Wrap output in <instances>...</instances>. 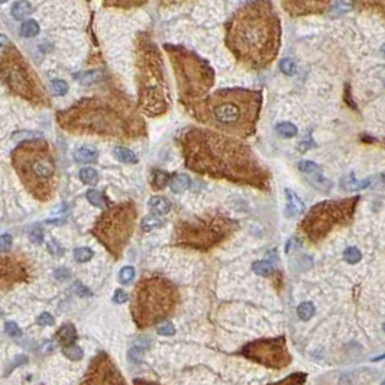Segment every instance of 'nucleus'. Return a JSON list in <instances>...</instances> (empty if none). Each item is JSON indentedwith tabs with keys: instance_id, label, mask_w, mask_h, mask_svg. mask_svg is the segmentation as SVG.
<instances>
[{
	"instance_id": "c9c22d12",
	"label": "nucleus",
	"mask_w": 385,
	"mask_h": 385,
	"mask_svg": "<svg viewBox=\"0 0 385 385\" xmlns=\"http://www.w3.org/2000/svg\"><path fill=\"white\" fill-rule=\"evenodd\" d=\"M298 170L304 174H308V176H313V174H319L321 173V168L313 162V161H307V160H303L298 162Z\"/></svg>"
},
{
	"instance_id": "cd10ccee",
	"label": "nucleus",
	"mask_w": 385,
	"mask_h": 385,
	"mask_svg": "<svg viewBox=\"0 0 385 385\" xmlns=\"http://www.w3.org/2000/svg\"><path fill=\"white\" fill-rule=\"evenodd\" d=\"M79 177L87 186H96L97 181H98V173H97L95 168H92V167L81 168L80 173H79Z\"/></svg>"
},
{
	"instance_id": "ea45409f",
	"label": "nucleus",
	"mask_w": 385,
	"mask_h": 385,
	"mask_svg": "<svg viewBox=\"0 0 385 385\" xmlns=\"http://www.w3.org/2000/svg\"><path fill=\"white\" fill-rule=\"evenodd\" d=\"M135 278V268L128 265V267H123L120 270V274H119V280L122 284H129L132 280Z\"/></svg>"
},
{
	"instance_id": "864d4df0",
	"label": "nucleus",
	"mask_w": 385,
	"mask_h": 385,
	"mask_svg": "<svg viewBox=\"0 0 385 385\" xmlns=\"http://www.w3.org/2000/svg\"><path fill=\"white\" fill-rule=\"evenodd\" d=\"M54 275L58 278V280H67V278H70V271L68 270H65V268H58L55 273H54Z\"/></svg>"
},
{
	"instance_id": "2f4dec72",
	"label": "nucleus",
	"mask_w": 385,
	"mask_h": 385,
	"mask_svg": "<svg viewBox=\"0 0 385 385\" xmlns=\"http://www.w3.org/2000/svg\"><path fill=\"white\" fill-rule=\"evenodd\" d=\"M162 226V220L160 219V216H155V214H151V216H146L145 219H142L141 222V229L142 232H151L157 227Z\"/></svg>"
},
{
	"instance_id": "2eb2a0df",
	"label": "nucleus",
	"mask_w": 385,
	"mask_h": 385,
	"mask_svg": "<svg viewBox=\"0 0 385 385\" xmlns=\"http://www.w3.org/2000/svg\"><path fill=\"white\" fill-rule=\"evenodd\" d=\"M81 385H128V383L109 353L101 351L90 361Z\"/></svg>"
},
{
	"instance_id": "6e6d98bb",
	"label": "nucleus",
	"mask_w": 385,
	"mask_h": 385,
	"mask_svg": "<svg viewBox=\"0 0 385 385\" xmlns=\"http://www.w3.org/2000/svg\"><path fill=\"white\" fill-rule=\"evenodd\" d=\"M0 44H4V45H6V44H7V38L0 35Z\"/></svg>"
},
{
	"instance_id": "6e6552de",
	"label": "nucleus",
	"mask_w": 385,
	"mask_h": 385,
	"mask_svg": "<svg viewBox=\"0 0 385 385\" xmlns=\"http://www.w3.org/2000/svg\"><path fill=\"white\" fill-rule=\"evenodd\" d=\"M167 51L174 67L181 100L189 104H195L207 96L213 87V68L206 60L183 47H167Z\"/></svg>"
},
{
	"instance_id": "f704fd0d",
	"label": "nucleus",
	"mask_w": 385,
	"mask_h": 385,
	"mask_svg": "<svg viewBox=\"0 0 385 385\" xmlns=\"http://www.w3.org/2000/svg\"><path fill=\"white\" fill-rule=\"evenodd\" d=\"M305 380H307V375H305V374H303V372H295V374L289 375L287 378H284V380H281V381H277V383L270 385H304Z\"/></svg>"
},
{
	"instance_id": "a18cd8bd",
	"label": "nucleus",
	"mask_w": 385,
	"mask_h": 385,
	"mask_svg": "<svg viewBox=\"0 0 385 385\" xmlns=\"http://www.w3.org/2000/svg\"><path fill=\"white\" fill-rule=\"evenodd\" d=\"M51 86H52V90L55 92L57 96H64L68 92V84L64 80H52Z\"/></svg>"
},
{
	"instance_id": "4d7b16f0",
	"label": "nucleus",
	"mask_w": 385,
	"mask_h": 385,
	"mask_svg": "<svg viewBox=\"0 0 385 385\" xmlns=\"http://www.w3.org/2000/svg\"><path fill=\"white\" fill-rule=\"evenodd\" d=\"M380 359H385V353L381 355V356H378V358H374V361H380Z\"/></svg>"
},
{
	"instance_id": "de8ad7c7",
	"label": "nucleus",
	"mask_w": 385,
	"mask_h": 385,
	"mask_svg": "<svg viewBox=\"0 0 385 385\" xmlns=\"http://www.w3.org/2000/svg\"><path fill=\"white\" fill-rule=\"evenodd\" d=\"M36 323H38L39 326H54L55 320H54V316H52V314H49V313H42V314L38 317Z\"/></svg>"
},
{
	"instance_id": "c03bdc74",
	"label": "nucleus",
	"mask_w": 385,
	"mask_h": 385,
	"mask_svg": "<svg viewBox=\"0 0 385 385\" xmlns=\"http://www.w3.org/2000/svg\"><path fill=\"white\" fill-rule=\"evenodd\" d=\"M4 333L10 337H19L22 336V330L20 327L15 323V321H6L4 324Z\"/></svg>"
},
{
	"instance_id": "9d476101",
	"label": "nucleus",
	"mask_w": 385,
	"mask_h": 385,
	"mask_svg": "<svg viewBox=\"0 0 385 385\" xmlns=\"http://www.w3.org/2000/svg\"><path fill=\"white\" fill-rule=\"evenodd\" d=\"M141 107L149 116L164 114L168 109V89L162 58L154 44L142 49L139 58Z\"/></svg>"
},
{
	"instance_id": "f257e3e1",
	"label": "nucleus",
	"mask_w": 385,
	"mask_h": 385,
	"mask_svg": "<svg viewBox=\"0 0 385 385\" xmlns=\"http://www.w3.org/2000/svg\"><path fill=\"white\" fill-rule=\"evenodd\" d=\"M186 167L197 174L268 190L271 174L243 141L222 132L192 128L181 136Z\"/></svg>"
},
{
	"instance_id": "39448f33",
	"label": "nucleus",
	"mask_w": 385,
	"mask_h": 385,
	"mask_svg": "<svg viewBox=\"0 0 385 385\" xmlns=\"http://www.w3.org/2000/svg\"><path fill=\"white\" fill-rule=\"evenodd\" d=\"M180 301L178 289L167 278L144 277L135 286L130 298V316L141 330L160 324L174 314Z\"/></svg>"
},
{
	"instance_id": "412c9836",
	"label": "nucleus",
	"mask_w": 385,
	"mask_h": 385,
	"mask_svg": "<svg viewBox=\"0 0 385 385\" xmlns=\"http://www.w3.org/2000/svg\"><path fill=\"white\" fill-rule=\"evenodd\" d=\"M353 6L359 10L380 12L385 16V0H352Z\"/></svg>"
},
{
	"instance_id": "a211bd4d",
	"label": "nucleus",
	"mask_w": 385,
	"mask_h": 385,
	"mask_svg": "<svg viewBox=\"0 0 385 385\" xmlns=\"http://www.w3.org/2000/svg\"><path fill=\"white\" fill-rule=\"evenodd\" d=\"M148 206L152 210V214H155V216H164V214L170 213V210H171L170 200L165 197H161V195L151 197L148 201Z\"/></svg>"
},
{
	"instance_id": "ddd939ff",
	"label": "nucleus",
	"mask_w": 385,
	"mask_h": 385,
	"mask_svg": "<svg viewBox=\"0 0 385 385\" xmlns=\"http://www.w3.org/2000/svg\"><path fill=\"white\" fill-rule=\"evenodd\" d=\"M242 355L261 364L268 368H286L291 362V355L287 349L286 337H274V339H259L248 343L242 349Z\"/></svg>"
},
{
	"instance_id": "603ef678",
	"label": "nucleus",
	"mask_w": 385,
	"mask_h": 385,
	"mask_svg": "<svg viewBox=\"0 0 385 385\" xmlns=\"http://www.w3.org/2000/svg\"><path fill=\"white\" fill-rule=\"evenodd\" d=\"M129 358L133 361V362H141V359H142V349H136V348H133V349H130V352H129Z\"/></svg>"
},
{
	"instance_id": "5fc2aeb1",
	"label": "nucleus",
	"mask_w": 385,
	"mask_h": 385,
	"mask_svg": "<svg viewBox=\"0 0 385 385\" xmlns=\"http://www.w3.org/2000/svg\"><path fill=\"white\" fill-rule=\"evenodd\" d=\"M133 385H160L157 383H151V381H146V380H133Z\"/></svg>"
},
{
	"instance_id": "dca6fc26",
	"label": "nucleus",
	"mask_w": 385,
	"mask_h": 385,
	"mask_svg": "<svg viewBox=\"0 0 385 385\" xmlns=\"http://www.w3.org/2000/svg\"><path fill=\"white\" fill-rule=\"evenodd\" d=\"M284 10L291 16L321 15L329 9L330 0H281Z\"/></svg>"
},
{
	"instance_id": "3c124183",
	"label": "nucleus",
	"mask_w": 385,
	"mask_h": 385,
	"mask_svg": "<svg viewBox=\"0 0 385 385\" xmlns=\"http://www.w3.org/2000/svg\"><path fill=\"white\" fill-rule=\"evenodd\" d=\"M48 251H49L52 255H55V257H61V255L64 254L63 246H61L58 242H55V241H52V242L48 243Z\"/></svg>"
},
{
	"instance_id": "7c9ffc66",
	"label": "nucleus",
	"mask_w": 385,
	"mask_h": 385,
	"mask_svg": "<svg viewBox=\"0 0 385 385\" xmlns=\"http://www.w3.org/2000/svg\"><path fill=\"white\" fill-rule=\"evenodd\" d=\"M86 197L93 206H96L98 209H107V203H106L104 195L96 189H90L89 192H86Z\"/></svg>"
},
{
	"instance_id": "72a5a7b5",
	"label": "nucleus",
	"mask_w": 385,
	"mask_h": 385,
	"mask_svg": "<svg viewBox=\"0 0 385 385\" xmlns=\"http://www.w3.org/2000/svg\"><path fill=\"white\" fill-rule=\"evenodd\" d=\"M308 181L311 183L313 187H317V189H320V190H323V192H329V190L332 189V181H329L327 178H324V177L321 176V173H319V174H313V176L308 178Z\"/></svg>"
},
{
	"instance_id": "8fccbe9b",
	"label": "nucleus",
	"mask_w": 385,
	"mask_h": 385,
	"mask_svg": "<svg viewBox=\"0 0 385 385\" xmlns=\"http://www.w3.org/2000/svg\"><path fill=\"white\" fill-rule=\"evenodd\" d=\"M31 239H32L35 243H42V239H44V232H42L41 226H35V227L31 230Z\"/></svg>"
},
{
	"instance_id": "f3484780",
	"label": "nucleus",
	"mask_w": 385,
	"mask_h": 385,
	"mask_svg": "<svg viewBox=\"0 0 385 385\" xmlns=\"http://www.w3.org/2000/svg\"><path fill=\"white\" fill-rule=\"evenodd\" d=\"M286 200H287L286 216L289 219L297 217L298 214H303L305 211V204L303 203V200L289 189H286Z\"/></svg>"
},
{
	"instance_id": "c756f323",
	"label": "nucleus",
	"mask_w": 385,
	"mask_h": 385,
	"mask_svg": "<svg viewBox=\"0 0 385 385\" xmlns=\"http://www.w3.org/2000/svg\"><path fill=\"white\" fill-rule=\"evenodd\" d=\"M252 270L261 277H270L274 273V265L268 261H257L252 264Z\"/></svg>"
},
{
	"instance_id": "20e7f679",
	"label": "nucleus",
	"mask_w": 385,
	"mask_h": 385,
	"mask_svg": "<svg viewBox=\"0 0 385 385\" xmlns=\"http://www.w3.org/2000/svg\"><path fill=\"white\" fill-rule=\"evenodd\" d=\"M20 183L38 201H49L58 187L57 164L45 142H25L12 154Z\"/></svg>"
},
{
	"instance_id": "0eeeda50",
	"label": "nucleus",
	"mask_w": 385,
	"mask_h": 385,
	"mask_svg": "<svg viewBox=\"0 0 385 385\" xmlns=\"http://www.w3.org/2000/svg\"><path fill=\"white\" fill-rule=\"evenodd\" d=\"M136 223L138 209L135 203L126 201L104 209L90 232L114 259H120L133 236Z\"/></svg>"
},
{
	"instance_id": "4c0bfd02",
	"label": "nucleus",
	"mask_w": 385,
	"mask_h": 385,
	"mask_svg": "<svg viewBox=\"0 0 385 385\" xmlns=\"http://www.w3.org/2000/svg\"><path fill=\"white\" fill-rule=\"evenodd\" d=\"M343 258H345V261L349 262V264H356V262L361 261L362 254H361V251H359L358 248H355V246H349V248L345 249V252H343Z\"/></svg>"
},
{
	"instance_id": "58836bf2",
	"label": "nucleus",
	"mask_w": 385,
	"mask_h": 385,
	"mask_svg": "<svg viewBox=\"0 0 385 385\" xmlns=\"http://www.w3.org/2000/svg\"><path fill=\"white\" fill-rule=\"evenodd\" d=\"M95 257V252L90 248H77L74 249V258L77 262H89Z\"/></svg>"
},
{
	"instance_id": "6ab92c4d",
	"label": "nucleus",
	"mask_w": 385,
	"mask_h": 385,
	"mask_svg": "<svg viewBox=\"0 0 385 385\" xmlns=\"http://www.w3.org/2000/svg\"><path fill=\"white\" fill-rule=\"evenodd\" d=\"M57 339L63 346H71L77 340V330L73 324H64L57 330Z\"/></svg>"
},
{
	"instance_id": "aec40b11",
	"label": "nucleus",
	"mask_w": 385,
	"mask_h": 385,
	"mask_svg": "<svg viewBox=\"0 0 385 385\" xmlns=\"http://www.w3.org/2000/svg\"><path fill=\"white\" fill-rule=\"evenodd\" d=\"M375 180H377V177H371V178H367L364 181H356L353 174H349V176H346L342 180V187L345 190H349V192H352V190H365V189L371 187V184Z\"/></svg>"
},
{
	"instance_id": "f03ea898",
	"label": "nucleus",
	"mask_w": 385,
	"mask_h": 385,
	"mask_svg": "<svg viewBox=\"0 0 385 385\" xmlns=\"http://www.w3.org/2000/svg\"><path fill=\"white\" fill-rule=\"evenodd\" d=\"M226 47L248 70L268 68L278 57L283 26L271 0H252L226 23Z\"/></svg>"
},
{
	"instance_id": "a19ab883",
	"label": "nucleus",
	"mask_w": 385,
	"mask_h": 385,
	"mask_svg": "<svg viewBox=\"0 0 385 385\" xmlns=\"http://www.w3.org/2000/svg\"><path fill=\"white\" fill-rule=\"evenodd\" d=\"M157 332H158V335H161V336H173V335H176V327H174V324H173L171 321L164 320V321H161V323L158 324Z\"/></svg>"
},
{
	"instance_id": "5701e85b",
	"label": "nucleus",
	"mask_w": 385,
	"mask_h": 385,
	"mask_svg": "<svg viewBox=\"0 0 385 385\" xmlns=\"http://www.w3.org/2000/svg\"><path fill=\"white\" fill-rule=\"evenodd\" d=\"M192 186V180L187 174H176L171 176L170 180V187L174 192H187Z\"/></svg>"
},
{
	"instance_id": "680f3d73",
	"label": "nucleus",
	"mask_w": 385,
	"mask_h": 385,
	"mask_svg": "<svg viewBox=\"0 0 385 385\" xmlns=\"http://www.w3.org/2000/svg\"><path fill=\"white\" fill-rule=\"evenodd\" d=\"M381 385H385V381H384V383H383V384H381Z\"/></svg>"
},
{
	"instance_id": "423d86ee",
	"label": "nucleus",
	"mask_w": 385,
	"mask_h": 385,
	"mask_svg": "<svg viewBox=\"0 0 385 385\" xmlns=\"http://www.w3.org/2000/svg\"><path fill=\"white\" fill-rule=\"evenodd\" d=\"M58 122L63 129L73 133L100 136H125L126 119L103 101L84 100L61 112Z\"/></svg>"
},
{
	"instance_id": "49530a36",
	"label": "nucleus",
	"mask_w": 385,
	"mask_h": 385,
	"mask_svg": "<svg viewBox=\"0 0 385 385\" xmlns=\"http://www.w3.org/2000/svg\"><path fill=\"white\" fill-rule=\"evenodd\" d=\"M12 242H13L12 235H9V233L1 235L0 236V252H7L12 246Z\"/></svg>"
},
{
	"instance_id": "7ed1b4c3",
	"label": "nucleus",
	"mask_w": 385,
	"mask_h": 385,
	"mask_svg": "<svg viewBox=\"0 0 385 385\" xmlns=\"http://www.w3.org/2000/svg\"><path fill=\"white\" fill-rule=\"evenodd\" d=\"M262 103L259 90L225 89L197 101L192 112L195 119L209 129L246 139L257 132Z\"/></svg>"
},
{
	"instance_id": "a878e982",
	"label": "nucleus",
	"mask_w": 385,
	"mask_h": 385,
	"mask_svg": "<svg viewBox=\"0 0 385 385\" xmlns=\"http://www.w3.org/2000/svg\"><path fill=\"white\" fill-rule=\"evenodd\" d=\"M113 154H114V157H116L120 162H123V164H136V162H138V157L135 155V152H132V151L128 149V148L117 146V148H114Z\"/></svg>"
},
{
	"instance_id": "c85d7f7f",
	"label": "nucleus",
	"mask_w": 385,
	"mask_h": 385,
	"mask_svg": "<svg viewBox=\"0 0 385 385\" xmlns=\"http://www.w3.org/2000/svg\"><path fill=\"white\" fill-rule=\"evenodd\" d=\"M277 133H278L280 136L289 139V138H294V136L298 133V129H297V126H295L294 123H291V122H281V123L277 125Z\"/></svg>"
},
{
	"instance_id": "b1692460",
	"label": "nucleus",
	"mask_w": 385,
	"mask_h": 385,
	"mask_svg": "<svg viewBox=\"0 0 385 385\" xmlns=\"http://www.w3.org/2000/svg\"><path fill=\"white\" fill-rule=\"evenodd\" d=\"M32 13V6L26 0H17L12 6V16L17 20H23Z\"/></svg>"
},
{
	"instance_id": "9b49d317",
	"label": "nucleus",
	"mask_w": 385,
	"mask_h": 385,
	"mask_svg": "<svg viewBox=\"0 0 385 385\" xmlns=\"http://www.w3.org/2000/svg\"><path fill=\"white\" fill-rule=\"evenodd\" d=\"M236 229V222L220 216H203L181 220L176 226L174 243L181 248L209 251L220 245Z\"/></svg>"
},
{
	"instance_id": "37998d69",
	"label": "nucleus",
	"mask_w": 385,
	"mask_h": 385,
	"mask_svg": "<svg viewBox=\"0 0 385 385\" xmlns=\"http://www.w3.org/2000/svg\"><path fill=\"white\" fill-rule=\"evenodd\" d=\"M107 4L110 6H116V7H132V6H138L141 3H144L145 0H104Z\"/></svg>"
},
{
	"instance_id": "4468645a",
	"label": "nucleus",
	"mask_w": 385,
	"mask_h": 385,
	"mask_svg": "<svg viewBox=\"0 0 385 385\" xmlns=\"http://www.w3.org/2000/svg\"><path fill=\"white\" fill-rule=\"evenodd\" d=\"M33 275L32 262L22 254L0 255V291L29 283Z\"/></svg>"
},
{
	"instance_id": "052dcab7",
	"label": "nucleus",
	"mask_w": 385,
	"mask_h": 385,
	"mask_svg": "<svg viewBox=\"0 0 385 385\" xmlns=\"http://www.w3.org/2000/svg\"><path fill=\"white\" fill-rule=\"evenodd\" d=\"M383 329H384V332H385V323H384V326H383Z\"/></svg>"
},
{
	"instance_id": "e433bc0d",
	"label": "nucleus",
	"mask_w": 385,
	"mask_h": 385,
	"mask_svg": "<svg viewBox=\"0 0 385 385\" xmlns=\"http://www.w3.org/2000/svg\"><path fill=\"white\" fill-rule=\"evenodd\" d=\"M63 353L68 359H71V361H80V359H83V349L80 346H76V345L64 346L63 348Z\"/></svg>"
},
{
	"instance_id": "13d9d810",
	"label": "nucleus",
	"mask_w": 385,
	"mask_h": 385,
	"mask_svg": "<svg viewBox=\"0 0 385 385\" xmlns=\"http://www.w3.org/2000/svg\"><path fill=\"white\" fill-rule=\"evenodd\" d=\"M1 316H3V310L0 308V317H1Z\"/></svg>"
},
{
	"instance_id": "bf43d9fd",
	"label": "nucleus",
	"mask_w": 385,
	"mask_h": 385,
	"mask_svg": "<svg viewBox=\"0 0 385 385\" xmlns=\"http://www.w3.org/2000/svg\"><path fill=\"white\" fill-rule=\"evenodd\" d=\"M7 0H0V3H6Z\"/></svg>"
},
{
	"instance_id": "473e14b6",
	"label": "nucleus",
	"mask_w": 385,
	"mask_h": 385,
	"mask_svg": "<svg viewBox=\"0 0 385 385\" xmlns=\"http://www.w3.org/2000/svg\"><path fill=\"white\" fill-rule=\"evenodd\" d=\"M314 311H316V308H314L313 303H310V301H304V303H301V304L297 307V314H298V317H300L301 320H304V321L310 320V319L314 316Z\"/></svg>"
},
{
	"instance_id": "4be33fe9",
	"label": "nucleus",
	"mask_w": 385,
	"mask_h": 385,
	"mask_svg": "<svg viewBox=\"0 0 385 385\" xmlns=\"http://www.w3.org/2000/svg\"><path fill=\"white\" fill-rule=\"evenodd\" d=\"M97 157H98V152L93 146H81V148L74 151V160L77 162H83V164L95 162Z\"/></svg>"
},
{
	"instance_id": "09e8293b",
	"label": "nucleus",
	"mask_w": 385,
	"mask_h": 385,
	"mask_svg": "<svg viewBox=\"0 0 385 385\" xmlns=\"http://www.w3.org/2000/svg\"><path fill=\"white\" fill-rule=\"evenodd\" d=\"M128 300H129V295H128L126 291H123V289H116V291H114L113 303H116V304H125Z\"/></svg>"
},
{
	"instance_id": "f8f14e48",
	"label": "nucleus",
	"mask_w": 385,
	"mask_h": 385,
	"mask_svg": "<svg viewBox=\"0 0 385 385\" xmlns=\"http://www.w3.org/2000/svg\"><path fill=\"white\" fill-rule=\"evenodd\" d=\"M0 73L7 87L17 96L26 98L31 103H42L44 93L39 86L38 77L26 64L17 49L10 48L3 54L0 61Z\"/></svg>"
},
{
	"instance_id": "393cba45",
	"label": "nucleus",
	"mask_w": 385,
	"mask_h": 385,
	"mask_svg": "<svg viewBox=\"0 0 385 385\" xmlns=\"http://www.w3.org/2000/svg\"><path fill=\"white\" fill-rule=\"evenodd\" d=\"M171 176L167 171L162 170H155L152 173V178H151V184L154 190H162L167 184H170Z\"/></svg>"
},
{
	"instance_id": "1a4fd4ad",
	"label": "nucleus",
	"mask_w": 385,
	"mask_h": 385,
	"mask_svg": "<svg viewBox=\"0 0 385 385\" xmlns=\"http://www.w3.org/2000/svg\"><path fill=\"white\" fill-rule=\"evenodd\" d=\"M359 197L342 200H327L313 206L304 216L300 230L311 243L326 239L335 229L346 226L352 222Z\"/></svg>"
},
{
	"instance_id": "79ce46f5",
	"label": "nucleus",
	"mask_w": 385,
	"mask_h": 385,
	"mask_svg": "<svg viewBox=\"0 0 385 385\" xmlns=\"http://www.w3.org/2000/svg\"><path fill=\"white\" fill-rule=\"evenodd\" d=\"M280 68L287 76H294L297 73V65H295V63L291 58H283L281 63H280Z\"/></svg>"
},
{
	"instance_id": "bb28decb",
	"label": "nucleus",
	"mask_w": 385,
	"mask_h": 385,
	"mask_svg": "<svg viewBox=\"0 0 385 385\" xmlns=\"http://www.w3.org/2000/svg\"><path fill=\"white\" fill-rule=\"evenodd\" d=\"M38 33H39V25L36 20L29 19L20 25V35L23 38H32V36H36Z\"/></svg>"
}]
</instances>
